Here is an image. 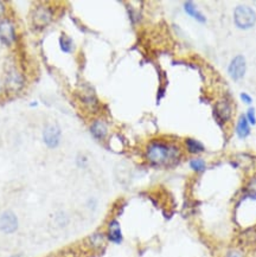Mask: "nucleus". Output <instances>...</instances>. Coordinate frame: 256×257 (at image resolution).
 I'll list each match as a JSON object with an SVG mask.
<instances>
[{"label": "nucleus", "mask_w": 256, "mask_h": 257, "mask_svg": "<svg viewBox=\"0 0 256 257\" xmlns=\"http://www.w3.org/2000/svg\"><path fill=\"white\" fill-rule=\"evenodd\" d=\"M179 157V148L166 141L153 140L146 148V159L156 166H169L176 164Z\"/></svg>", "instance_id": "obj_1"}, {"label": "nucleus", "mask_w": 256, "mask_h": 257, "mask_svg": "<svg viewBox=\"0 0 256 257\" xmlns=\"http://www.w3.org/2000/svg\"><path fill=\"white\" fill-rule=\"evenodd\" d=\"M234 23L240 30H249L256 24V12L251 6L239 5L234 11Z\"/></svg>", "instance_id": "obj_2"}, {"label": "nucleus", "mask_w": 256, "mask_h": 257, "mask_svg": "<svg viewBox=\"0 0 256 257\" xmlns=\"http://www.w3.org/2000/svg\"><path fill=\"white\" fill-rule=\"evenodd\" d=\"M247 71V61L245 56L237 55L234 57L228 66V74L234 81H240L245 77Z\"/></svg>", "instance_id": "obj_3"}, {"label": "nucleus", "mask_w": 256, "mask_h": 257, "mask_svg": "<svg viewBox=\"0 0 256 257\" xmlns=\"http://www.w3.org/2000/svg\"><path fill=\"white\" fill-rule=\"evenodd\" d=\"M43 141L49 148L58 147L61 142V129L56 125H47L43 131Z\"/></svg>", "instance_id": "obj_4"}, {"label": "nucleus", "mask_w": 256, "mask_h": 257, "mask_svg": "<svg viewBox=\"0 0 256 257\" xmlns=\"http://www.w3.org/2000/svg\"><path fill=\"white\" fill-rule=\"evenodd\" d=\"M15 28L14 25L8 19L0 21V40L5 45H12L15 42Z\"/></svg>", "instance_id": "obj_5"}, {"label": "nucleus", "mask_w": 256, "mask_h": 257, "mask_svg": "<svg viewBox=\"0 0 256 257\" xmlns=\"http://www.w3.org/2000/svg\"><path fill=\"white\" fill-rule=\"evenodd\" d=\"M18 229V218L12 211H5L0 215V230L4 234H13Z\"/></svg>", "instance_id": "obj_6"}, {"label": "nucleus", "mask_w": 256, "mask_h": 257, "mask_svg": "<svg viewBox=\"0 0 256 257\" xmlns=\"http://www.w3.org/2000/svg\"><path fill=\"white\" fill-rule=\"evenodd\" d=\"M53 13L51 8L46 7V6H38L33 14V23L36 26L44 27L51 21Z\"/></svg>", "instance_id": "obj_7"}, {"label": "nucleus", "mask_w": 256, "mask_h": 257, "mask_svg": "<svg viewBox=\"0 0 256 257\" xmlns=\"http://www.w3.org/2000/svg\"><path fill=\"white\" fill-rule=\"evenodd\" d=\"M107 236H108V240L110 242L120 244L122 242V231L121 227H120L119 222L116 220H113L108 225V233H107Z\"/></svg>", "instance_id": "obj_8"}, {"label": "nucleus", "mask_w": 256, "mask_h": 257, "mask_svg": "<svg viewBox=\"0 0 256 257\" xmlns=\"http://www.w3.org/2000/svg\"><path fill=\"white\" fill-rule=\"evenodd\" d=\"M91 134L96 140H103L108 134V127L102 120H96L90 127Z\"/></svg>", "instance_id": "obj_9"}, {"label": "nucleus", "mask_w": 256, "mask_h": 257, "mask_svg": "<svg viewBox=\"0 0 256 257\" xmlns=\"http://www.w3.org/2000/svg\"><path fill=\"white\" fill-rule=\"evenodd\" d=\"M251 125L247 121L246 116L241 115L239 117V121L236 123V134L240 139H246L251 135Z\"/></svg>", "instance_id": "obj_10"}, {"label": "nucleus", "mask_w": 256, "mask_h": 257, "mask_svg": "<svg viewBox=\"0 0 256 257\" xmlns=\"http://www.w3.org/2000/svg\"><path fill=\"white\" fill-rule=\"evenodd\" d=\"M184 9H185L186 13L190 15V17L195 18L196 20L199 21V23H205V21H207L205 15L202 13V12L198 11L197 7H196V5L192 1L184 2Z\"/></svg>", "instance_id": "obj_11"}, {"label": "nucleus", "mask_w": 256, "mask_h": 257, "mask_svg": "<svg viewBox=\"0 0 256 257\" xmlns=\"http://www.w3.org/2000/svg\"><path fill=\"white\" fill-rule=\"evenodd\" d=\"M217 107V113L220 119L222 120L223 122L229 121V120L232 119V106H230V102L224 100L223 102H221Z\"/></svg>", "instance_id": "obj_12"}, {"label": "nucleus", "mask_w": 256, "mask_h": 257, "mask_svg": "<svg viewBox=\"0 0 256 257\" xmlns=\"http://www.w3.org/2000/svg\"><path fill=\"white\" fill-rule=\"evenodd\" d=\"M21 84H23V82H21L20 75L18 72H8L7 78H6V85H7L8 89H11V90H18L21 87Z\"/></svg>", "instance_id": "obj_13"}, {"label": "nucleus", "mask_w": 256, "mask_h": 257, "mask_svg": "<svg viewBox=\"0 0 256 257\" xmlns=\"http://www.w3.org/2000/svg\"><path fill=\"white\" fill-rule=\"evenodd\" d=\"M185 147L190 153L192 154H197V153H202L204 152V145L202 144L201 141L196 140V139H191L188 138L185 140Z\"/></svg>", "instance_id": "obj_14"}, {"label": "nucleus", "mask_w": 256, "mask_h": 257, "mask_svg": "<svg viewBox=\"0 0 256 257\" xmlns=\"http://www.w3.org/2000/svg\"><path fill=\"white\" fill-rule=\"evenodd\" d=\"M59 46H61V50L63 52L70 53L72 51V49H74V43H72V39L70 37L63 34V36L59 38Z\"/></svg>", "instance_id": "obj_15"}, {"label": "nucleus", "mask_w": 256, "mask_h": 257, "mask_svg": "<svg viewBox=\"0 0 256 257\" xmlns=\"http://www.w3.org/2000/svg\"><path fill=\"white\" fill-rule=\"evenodd\" d=\"M190 167L194 171H196V172H203L205 167H207V164H205V161L203 159H201V158H195V159L190 160Z\"/></svg>", "instance_id": "obj_16"}, {"label": "nucleus", "mask_w": 256, "mask_h": 257, "mask_svg": "<svg viewBox=\"0 0 256 257\" xmlns=\"http://www.w3.org/2000/svg\"><path fill=\"white\" fill-rule=\"evenodd\" d=\"M242 239L245 240V243H247V244L255 243L256 242V227L246 230V233H243V235H242Z\"/></svg>", "instance_id": "obj_17"}, {"label": "nucleus", "mask_w": 256, "mask_h": 257, "mask_svg": "<svg viewBox=\"0 0 256 257\" xmlns=\"http://www.w3.org/2000/svg\"><path fill=\"white\" fill-rule=\"evenodd\" d=\"M245 116H246L247 121L249 122V125H251V126L256 125V112H255L254 108H253V107L248 108V110H247Z\"/></svg>", "instance_id": "obj_18"}, {"label": "nucleus", "mask_w": 256, "mask_h": 257, "mask_svg": "<svg viewBox=\"0 0 256 257\" xmlns=\"http://www.w3.org/2000/svg\"><path fill=\"white\" fill-rule=\"evenodd\" d=\"M247 191H248V196H252L256 198V177L252 178L251 182L247 185Z\"/></svg>", "instance_id": "obj_19"}, {"label": "nucleus", "mask_w": 256, "mask_h": 257, "mask_svg": "<svg viewBox=\"0 0 256 257\" xmlns=\"http://www.w3.org/2000/svg\"><path fill=\"white\" fill-rule=\"evenodd\" d=\"M240 97H241L242 102L247 104V106H251V104L253 103V97L248 93H242L241 95H240Z\"/></svg>", "instance_id": "obj_20"}, {"label": "nucleus", "mask_w": 256, "mask_h": 257, "mask_svg": "<svg viewBox=\"0 0 256 257\" xmlns=\"http://www.w3.org/2000/svg\"><path fill=\"white\" fill-rule=\"evenodd\" d=\"M226 257H245V256H243V254L240 252V250H230V252L226 255Z\"/></svg>", "instance_id": "obj_21"}, {"label": "nucleus", "mask_w": 256, "mask_h": 257, "mask_svg": "<svg viewBox=\"0 0 256 257\" xmlns=\"http://www.w3.org/2000/svg\"><path fill=\"white\" fill-rule=\"evenodd\" d=\"M4 13H5V5L0 1V18L4 15Z\"/></svg>", "instance_id": "obj_22"}]
</instances>
